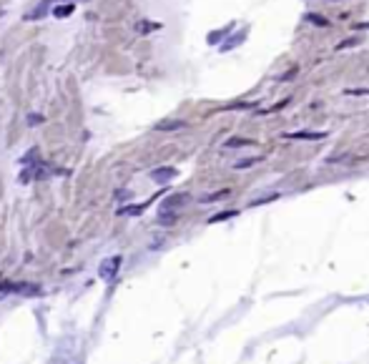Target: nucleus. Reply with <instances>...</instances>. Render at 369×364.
<instances>
[{
	"instance_id": "obj_1",
	"label": "nucleus",
	"mask_w": 369,
	"mask_h": 364,
	"mask_svg": "<svg viewBox=\"0 0 369 364\" xmlns=\"http://www.w3.org/2000/svg\"><path fill=\"white\" fill-rule=\"evenodd\" d=\"M118 266H121V256H108L106 261L101 264V269H98V274H101V279H113V276L118 274Z\"/></svg>"
},
{
	"instance_id": "obj_2",
	"label": "nucleus",
	"mask_w": 369,
	"mask_h": 364,
	"mask_svg": "<svg viewBox=\"0 0 369 364\" xmlns=\"http://www.w3.org/2000/svg\"><path fill=\"white\" fill-rule=\"evenodd\" d=\"M284 138L289 141H321V138H327V133L324 131H297V133H284Z\"/></svg>"
},
{
	"instance_id": "obj_3",
	"label": "nucleus",
	"mask_w": 369,
	"mask_h": 364,
	"mask_svg": "<svg viewBox=\"0 0 369 364\" xmlns=\"http://www.w3.org/2000/svg\"><path fill=\"white\" fill-rule=\"evenodd\" d=\"M176 173H179V171H176L173 166H161V168H153V171H151V179H153L156 183H168L171 179H176Z\"/></svg>"
},
{
	"instance_id": "obj_4",
	"label": "nucleus",
	"mask_w": 369,
	"mask_h": 364,
	"mask_svg": "<svg viewBox=\"0 0 369 364\" xmlns=\"http://www.w3.org/2000/svg\"><path fill=\"white\" fill-rule=\"evenodd\" d=\"M186 201H188V194H173L161 203V211H176V209H181Z\"/></svg>"
},
{
	"instance_id": "obj_5",
	"label": "nucleus",
	"mask_w": 369,
	"mask_h": 364,
	"mask_svg": "<svg viewBox=\"0 0 369 364\" xmlns=\"http://www.w3.org/2000/svg\"><path fill=\"white\" fill-rule=\"evenodd\" d=\"M153 31H161V23H156V20H138L136 23V33L138 35H149Z\"/></svg>"
},
{
	"instance_id": "obj_6",
	"label": "nucleus",
	"mask_w": 369,
	"mask_h": 364,
	"mask_svg": "<svg viewBox=\"0 0 369 364\" xmlns=\"http://www.w3.org/2000/svg\"><path fill=\"white\" fill-rule=\"evenodd\" d=\"M50 3H55V0H43V3H40L38 8H33L25 18H28V20H40V18H46V10L50 8Z\"/></svg>"
},
{
	"instance_id": "obj_7",
	"label": "nucleus",
	"mask_w": 369,
	"mask_h": 364,
	"mask_svg": "<svg viewBox=\"0 0 369 364\" xmlns=\"http://www.w3.org/2000/svg\"><path fill=\"white\" fill-rule=\"evenodd\" d=\"M179 128H186V121H161V123H156V131H179Z\"/></svg>"
},
{
	"instance_id": "obj_8",
	"label": "nucleus",
	"mask_w": 369,
	"mask_h": 364,
	"mask_svg": "<svg viewBox=\"0 0 369 364\" xmlns=\"http://www.w3.org/2000/svg\"><path fill=\"white\" fill-rule=\"evenodd\" d=\"M244 38H246V31H239L229 43H224V46H221V50H231V48H236L239 43H244Z\"/></svg>"
},
{
	"instance_id": "obj_9",
	"label": "nucleus",
	"mask_w": 369,
	"mask_h": 364,
	"mask_svg": "<svg viewBox=\"0 0 369 364\" xmlns=\"http://www.w3.org/2000/svg\"><path fill=\"white\" fill-rule=\"evenodd\" d=\"M236 214H239L236 209H231V211H218V214H214V216L209 218V224H218V221H226V218H234Z\"/></svg>"
},
{
	"instance_id": "obj_10",
	"label": "nucleus",
	"mask_w": 369,
	"mask_h": 364,
	"mask_svg": "<svg viewBox=\"0 0 369 364\" xmlns=\"http://www.w3.org/2000/svg\"><path fill=\"white\" fill-rule=\"evenodd\" d=\"M70 13H73V5L68 3V5H55V10H53V16H55V18H68V16H70Z\"/></svg>"
},
{
	"instance_id": "obj_11",
	"label": "nucleus",
	"mask_w": 369,
	"mask_h": 364,
	"mask_svg": "<svg viewBox=\"0 0 369 364\" xmlns=\"http://www.w3.org/2000/svg\"><path fill=\"white\" fill-rule=\"evenodd\" d=\"M231 191L229 188H224V191H216V194H209V196H203L201 199V203H211V201H218V199H224V196H229Z\"/></svg>"
},
{
	"instance_id": "obj_12",
	"label": "nucleus",
	"mask_w": 369,
	"mask_h": 364,
	"mask_svg": "<svg viewBox=\"0 0 369 364\" xmlns=\"http://www.w3.org/2000/svg\"><path fill=\"white\" fill-rule=\"evenodd\" d=\"M143 209H146V203H138V206H126V209H121V216H138Z\"/></svg>"
},
{
	"instance_id": "obj_13",
	"label": "nucleus",
	"mask_w": 369,
	"mask_h": 364,
	"mask_svg": "<svg viewBox=\"0 0 369 364\" xmlns=\"http://www.w3.org/2000/svg\"><path fill=\"white\" fill-rule=\"evenodd\" d=\"M259 161H261L259 156H256V158H246V161H236V164H234V168H236V171H241V168H249V166H254V164H259Z\"/></svg>"
},
{
	"instance_id": "obj_14",
	"label": "nucleus",
	"mask_w": 369,
	"mask_h": 364,
	"mask_svg": "<svg viewBox=\"0 0 369 364\" xmlns=\"http://www.w3.org/2000/svg\"><path fill=\"white\" fill-rule=\"evenodd\" d=\"M254 141L252 138H231V141H226V149H234V146H252Z\"/></svg>"
},
{
	"instance_id": "obj_15",
	"label": "nucleus",
	"mask_w": 369,
	"mask_h": 364,
	"mask_svg": "<svg viewBox=\"0 0 369 364\" xmlns=\"http://www.w3.org/2000/svg\"><path fill=\"white\" fill-rule=\"evenodd\" d=\"M309 20H312V23H317V25H329L327 20H321V18H317V13H309V16H306Z\"/></svg>"
},
{
	"instance_id": "obj_16",
	"label": "nucleus",
	"mask_w": 369,
	"mask_h": 364,
	"mask_svg": "<svg viewBox=\"0 0 369 364\" xmlns=\"http://www.w3.org/2000/svg\"><path fill=\"white\" fill-rule=\"evenodd\" d=\"M40 121H43V118H40V116H35V113L31 116V118H28V123H31V126H35V123H40Z\"/></svg>"
},
{
	"instance_id": "obj_17",
	"label": "nucleus",
	"mask_w": 369,
	"mask_h": 364,
	"mask_svg": "<svg viewBox=\"0 0 369 364\" xmlns=\"http://www.w3.org/2000/svg\"><path fill=\"white\" fill-rule=\"evenodd\" d=\"M347 96H369V91H347Z\"/></svg>"
}]
</instances>
